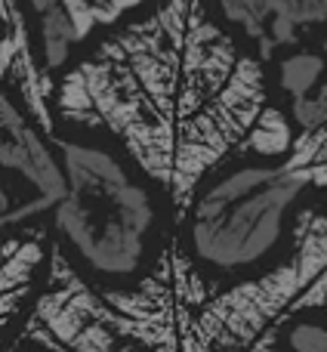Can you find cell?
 Instances as JSON below:
<instances>
[{
  "mask_svg": "<svg viewBox=\"0 0 327 352\" xmlns=\"http://www.w3.org/2000/svg\"><path fill=\"white\" fill-rule=\"evenodd\" d=\"M223 6L225 19L235 25H241L247 31V37H253L260 43V59H272L275 47L272 41V10L269 0H216Z\"/></svg>",
  "mask_w": 327,
  "mask_h": 352,
  "instance_id": "obj_10",
  "label": "cell"
},
{
  "mask_svg": "<svg viewBox=\"0 0 327 352\" xmlns=\"http://www.w3.org/2000/svg\"><path fill=\"white\" fill-rule=\"evenodd\" d=\"M293 118H297V124L303 130L322 127V124H327V99L324 96L293 99Z\"/></svg>",
  "mask_w": 327,
  "mask_h": 352,
  "instance_id": "obj_15",
  "label": "cell"
},
{
  "mask_svg": "<svg viewBox=\"0 0 327 352\" xmlns=\"http://www.w3.org/2000/svg\"><path fill=\"white\" fill-rule=\"evenodd\" d=\"M142 0H62L68 10L74 28H78V41H87L96 25H115L127 10L139 6Z\"/></svg>",
  "mask_w": 327,
  "mask_h": 352,
  "instance_id": "obj_11",
  "label": "cell"
},
{
  "mask_svg": "<svg viewBox=\"0 0 327 352\" xmlns=\"http://www.w3.org/2000/svg\"><path fill=\"white\" fill-rule=\"evenodd\" d=\"M43 260V248L37 241H16L6 238L3 244V272H0V291H3V318L16 312V303L28 294L31 269Z\"/></svg>",
  "mask_w": 327,
  "mask_h": 352,
  "instance_id": "obj_6",
  "label": "cell"
},
{
  "mask_svg": "<svg viewBox=\"0 0 327 352\" xmlns=\"http://www.w3.org/2000/svg\"><path fill=\"white\" fill-rule=\"evenodd\" d=\"M68 173V195L56 207V229L87 266L102 275H130L142 263L152 229V198L109 152L49 136Z\"/></svg>",
  "mask_w": 327,
  "mask_h": 352,
  "instance_id": "obj_1",
  "label": "cell"
},
{
  "mask_svg": "<svg viewBox=\"0 0 327 352\" xmlns=\"http://www.w3.org/2000/svg\"><path fill=\"white\" fill-rule=\"evenodd\" d=\"M0 164L19 182L31 188V204L22 210L19 223L37 217L43 210H56L59 201L68 195V173L62 158L49 155L43 136L25 121L10 96H0Z\"/></svg>",
  "mask_w": 327,
  "mask_h": 352,
  "instance_id": "obj_3",
  "label": "cell"
},
{
  "mask_svg": "<svg viewBox=\"0 0 327 352\" xmlns=\"http://www.w3.org/2000/svg\"><path fill=\"white\" fill-rule=\"evenodd\" d=\"M322 50H324V56H327V37H324V43H322Z\"/></svg>",
  "mask_w": 327,
  "mask_h": 352,
  "instance_id": "obj_19",
  "label": "cell"
},
{
  "mask_svg": "<svg viewBox=\"0 0 327 352\" xmlns=\"http://www.w3.org/2000/svg\"><path fill=\"white\" fill-rule=\"evenodd\" d=\"M278 328H281V324H272V328H266V331H262V334L247 346V352H272V346H275V331H278Z\"/></svg>",
  "mask_w": 327,
  "mask_h": 352,
  "instance_id": "obj_17",
  "label": "cell"
},
{
  "mask_svg": "<svg viewBox=\"0 0 327 352\" xmlns=\"http://www.w3.org/2000/svg\"><path fill=\"white\" fill-rule=\"evenodd\" d=\"M269 10L275 47H291L300 41V28L327 22V0H269Z\"/></svg>",
  "mask_w": 327,
  "mask_h": 352,
  "instance_id": "obj_8",
  "label": "cell"
},
{
  "mask_svg": "<svg viewBox=\"0 0 327 352\" xmlns=\"http://www.w3.org/2000/svg\"><path fill=\"white\" fill-rule=\"evenodd\" d=\"M324 74V56L318 53H293L281 62V87L291 99L309 96Z\"/></svg>",
  "mask_w": 327,
  "mask_h": 352,
  "instance_id": "obj_12",
  "label": "cell"
},
{
  "mask_svg": "<svg viewBox=\"0 0 327 352\" xmlns=\"http://www.w3.org/2000/svg\"><path fill=\"white\" fill-rule=\"evenodd\" d=\"M0 74L19 90L28 115L41 127L43 136H53L56 124L49 115V93H53V80H49V68L37 65L34 53H31L28 28H25V16L19 10V0H3V43H0Z\"/></svg>",
  "mask_w": 327,
  "mask_h": 352,
  "instance_id": "obj_4",
  "label": "cell"
},
{
  "mask_svg": "<svg viewBox=\"0 0 327 352\" xmlns=\"http://www.w3.org/2000/svg\"><path fill=\"white\" fill-rule=\"evenodd\" d=\"M297 176L306 186L327 188V161H315V164H309V167H297Z\"/></svg>",
  "mask_w": 327,
  "mask_h": 352,
  "instance_id": "obj_16",
  "label": "cell"
},
{
  "mask_svg": "<svg viewBox=\"0 0 327 352\" xmlns=\"http://www.w3.org/2000/svg\"><path fill=\"white\" fill-rule=\"evenodd\" d=\"M306 309H327V269L318 275L315 281H312L309 287H306L303 294H300L297 300H293L291 309H287L275 324H284L291 316H297V312H306Z\"/></svg>",
  "mask_w": 327,
  "mask_h": 352,
  "instance_id": "obj_13",
  "label": "cell"
},
{
  "mask_svg": "<svg viewBox=\"0 0 327 352\" xmlns=\"http://www.w3.org/2000/svg\"><path fill=\"white\" fill-rule=\"evenodd\" d=\"M287 343H291L293 352H327V328L322 324H293L291 334H287Z\"/></svg>",
  "mask_w": 327,
  "mask_h": 352,
  "instance_id": "obj_14",
  "label": "cell"
},
{
  "mask_svg": "<svg viewBox=\"0 0 327 352\" xmlns=\"http://www.w3.org/2000/svg\"><path fill=\"white\" fill-rule=\"evenodd\" d=\"M293 248L300 263V285L306 291L327 269V213H318L315 207L300 213L293 223Z\"/></svg>",
  "mask_w": 327,
  "mask_h": 352,
  "instance_id": "obj_5",
  "label": "cell"
},
{
  "mask_svg": "<svg viewBox=\"0 0 327 352\" xmlns=\"http://www.w3.org/2000/svg\"><path fill=\"white\" fill-rule=\"evenodd\" d=\"M303 188L306 182L297 170L284 164L244 167L219 179L194 207V254L219 269L260 263L278 244L284 213Z\"/></svg>",
  "mask_w": 327,
  "mask_h": 352,
  "instance_id": "obj_2",
  "label": "cell"
},
{
  "mask_svg": "<svg viewBox=\"0 0 327 352\" xmlns=\"http://www.w3.org/2000/svg\"><path fill=\"white\" fill-rule=\"evenodd\" d=\"M49 3H53V0H31V6H34L37 12H43V10H47V6H49Z\"/></svg>",
  "mask_w": 327,
  "mask_h": 352,
  "instance_id": "obj_18",
  "label": "cell"
},
{
  "mask_svg": "<svg viewBox=\"0 0 327 352\" xmlns=\"http://www.w3.org/2000/svg\"><path fill=\"white\" fill-rule=\"evenodd\" d=\"M41 37H43V65H47L49 72L65 65L71 47L80 43L78 28H74L68 10L62 6V0H53V3L41 12Z\"/></svg>",
  "mask_w": 327,
  "mask_h": 352,
  "instance_id": "obj_9",
  "label": "cell"
},
{
  "mask_svg": "<svg viewBox=\"0 0 327 352\" xmlns=\"http://www.w3.org/2000/svg\"><path fill=\"white\" fill-rule=\"evenodd\" d=\"M293 127L287 121V115L275 105H266L260 111V118L253 121V127L247 130L241 142H238L235 152H253L260 158H281L293 148Z\"/></svg>",
  "mask_w": 327,
  "mask_h": 352,
  "instance_id": "obj_7",
  "label": "cell"
}]
</instances>
